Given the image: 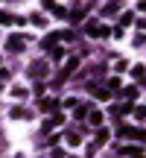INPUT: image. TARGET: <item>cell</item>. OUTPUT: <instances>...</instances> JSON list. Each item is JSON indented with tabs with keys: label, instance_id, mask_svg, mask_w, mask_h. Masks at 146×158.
Segmentation results:
<instances>
[{
	"label": "cell",
	"instance_id": "21",
	"mask_svg": "<svg viewBox=\"0 0 146 158\" xmlns=\"http://www.w3.org/2000/svg\"><path fill=\"white\" fill-rule=\"evenodd\" d=\"M123 94H126V97H129V100H135V97H137V88H126V91H123Z\"/></svg>",
	"mask_w": 146,
	"mask_h": 158
},
{
	"label": "cell",
	"instance_id": "19",
	"mask_svg": "<svg viewBox=\"0 0 146 158\" xmlns=\"http://www.w3.org/2000/svg\"><path fill=\"white\" fill-rule=\"evenodd\" d=\"M12 21H15L12 15H6V12H0V23H12Z\"/></svg>",
	"mask_w": 146,
	"mask_h": 158
},
{
	"label": "cell",
	"instance_id": "11",
	"mask_svg": "<svg viewBox=\"0 0 146 158\" xmlns=\"http://www.w3.org/2000/svg\"><path fill=\"white\" fill-rule=\"evenodd\" d=\"M70 21H73V23L85 21V9H76V12H70Z\"/></svg>",
	"mask_w": 146,
	"mask_h": 158
},
{
	"label": "cell",
	"instance_id": "13",
	"mask_svg": "<svg viewBox=\"0 0 146 158\" xmlns=\"http://www.w3.org/2000/svg\"><path fill=\"white\" fill-rule=\"evenodd\" d=\"M96 27H99V23H96V21H88V23H85V32H88L91 38H94V32H96Z\"/></svg>",
	"mask_w": 146,
	"mask_h": 158
},
{
	"label": "cell",
	"instance_id": "15",
	"mask_svg": "<svg viewBox=\"0 0 146 158\" xmlns=\"http://www.w3.org/2000/svg\"><path fill=\"white\" fill-rule=\"evenodd\" d=\"M105 35H108V27H102V23H99L96 32H94V38H105Z\"/></svg>",
	"mask_w": 146,
	"mask_h": 158
},
{
	"label": "cell",
	"instance_id": "8",
	"mask_svg": "<svg viewBox=\"0 0 146 158\" xmlns=\"http://www.w3.org/2000/svg\"><path fill=\"white\" fill-rule=\"evenodd\" d=\"M79 141H82L79 132H67V143H70V147H79Z\"/></svg>",
	"mask_w": 146,
	"mask_h": 158
},
{
	"label": "cell",
	"instance_id": "5",
	"mask_svg": "<svg viewBox=\"0 0 146 158\" xmlns=\"http://www.w3.org/2000/svg\"><path fill=\"white\" fill-rule=\"evenodd\" d=\"M91 91H94L99 100H108V97H111V91H108V88H96V85H91Z\"/></svg>",
	"mask_w": 146,
	"mask_h": 158
},
{
	"label": "cell",
	"instance_id": "18",
	"mask_svg": "<svg viewBox=\"0 0 146 158\" xmlns=\"http://www.w3.org/2000/svg\"><path fill=\"white\" fill-rule=\"evenodd\" d=\"M120 88V79H108V91H117Z\"/></svg>",
	"mask_w": 146,
	"mask_h": 158
},
{
	"label": "cell",
	"instance_id": "1",
	"mask_svg": "<svg viewBox=\"0 0 146 158\" xmlns=\"http://www.w3.org/2000/svg\"><path fill=\"white\" fill-rule=\"evenodd\" d=\"M76 68H79V59L73 56L70 62H67V64H64V68H62V73H59V79H56V82H64V79H67V76H70V73H73V70H76Z\"/></svg>",
	"mask_w": 146,
	"mask_h": 158
},
{
	"label": "cell",
	"instance_id": "9",
	"mask_svg": "<svg viewBox=\"0 0 146 158\" xmlns=\"http://www.w3.org/2000/svg\"><path fill=\"white\" fill-rule=\"evenodd\" d=\"M88 120H91L94 126H99V123H102V111H88Z\"/></svg>",
	"mask_w": 146,
	"mask_h": 158
},
{
	"label": "cell",
	"instance_id": "20",
	"mask_svg": "<svg viewBox=\"0 0 146 158\" xmlns=\"http://www.w3.org/2000/svg\"><path fill=\"white\" fill-rule=\"evenodd\" d=\"M132 21H135V15H132V12H126V15H123V21H120V23L126 27V23H132Z\"/></svg>",
	"mask_w": 146,
	"mask_h": 158
},
{
	"label": "cell",
	"instance_id": "12",
	"mask_svg": "<svg viewBox=\"0 0 146 158\" xmlns=\"http://www.w3.org/2000/svg\"><path fill=\"white\" fill-rule=\"evenodd\" d=\"M132 111H135V117H137V120H146V106H135Z\"/></svg>",
	"mask_w": 146,
	"mask_h": 158
},
{
	"label": "cell",
	"instance_id": "17",
	"mask_svg": "<svg viewBox=\"0 0 146 158\" xmlns=\"http://www.w3.org/2000/svg\"><path fill=\"white\" fill-rule=\"evenodd\" d=\"M44 68H47V64H41V62H38V64H32V73H35V76H41V73H44Z\"/></svg>",
	"mask_w": 146,
	"mask_h": 158
},
{
	"label": "cell",
	"instance_id": "4",
	"mask_svg": "<svg viewBox=\"0 0 146 158\" xmlns=\"http://www.w3.org/2000/svg\"><path fill=\"white\" fill-rule=\"evenodd\" d=\"M6 44H9V50H21V47H23V35H12Z\"/></svg>",
	"mask_w": 146,
	"mask_h": 158
},
{
	"label": "cell",
	"instance_id": "22",
	"mask_svg": "<svg viewBox=\"0 0 146 158\" xmlns=\"http://www.w3.org/2000/svg\"><path fill=\"white\" fill-rule=\"evenodd\" d=\"M88 114V106H76V117H85Z\"/></svg>",
	"mask_w": 146,
	"mask_h": 158
},
{
	"label": "cell",
	"instance_id": "6",
	"mask_svg": "<svg viewBox=\"0 0 146 158\" xmlns=\"http://www.w3.org/2000/svg\"><path fill=\"white\" fill-rule=\"evenodd\" d=\"M105 141H108V129H99V132H96V141H94V147H102Z\"/></svg>",
	"mask_w": 146,
	"mask_h": 158
},
{
	"label": "cell",
	"instance_id": "3",
	"mask_svg": "<svg viewBox=\"0 0 146 158\" xmlns=\"http://www.w3.org/2000/svg\"><path fill=\"white\" fill-rule=\"evenodd\" d=\"M120 155H126V158H143V149L140 147H123Z\"/></svg>",
	"mask_w": 146,
	"mask_h": 158
},
{
	"label": "cell",
	"instance_id": "10",
	"mask_svg": "<svg viewBox=\"0 0 146 158\" xmlns=\"http://www.w3.org/2000/svg\"><path fill=\"white\" fill-rule=\"evenodd\" d=\"M56 41H59V35H56V32H50V35L44 38V50H50V47L56 44Z\"/></svg>",
	"mask_w": 146,
	"mask_h": 158
},
{
	"label": "cell",
	"instance_id": "16",
	"mask_svg": "<svg viewBox=\"0 0 146 158\" xmlns=\"http://www.w3.org/2000/svg\"><path fill=\"white\" fill-rule=\"evenodd\" d=\"M26 114H29V111H26V108H21V106L12 108V117H26Z\"/></svg>",
	"mask_w": 146,
	"mask_h": 158
},
{
	"label": "cell",
	"instance_id": "14",
	"mask_svg": "<svg viewBox=\"0 0 146 158\" xmlns=\"http://www.w3.org/2000/svg\"><path fill=\"white\" fill-rule=\"evenodd\" d=\"M114 12H117V3H114V0H111V3H105V9H102V15H114Z\"/></svg>",
	"mask_w": 146,
	"mask_h": 158
},
{
	"label": "cell",
	"instance_id": "7",
	"mask_svg": "<svg viewBox=\"0 0 146 158\" xmlns=\"http://www.w3.org/2000/svg\"><path fill=\"white\" fill-rule=\"evenodd\" d=\"M50 59H53V62H62V59H64V50H62V47H53V50H50Z\"/></svg>",
	"mask_w": 146,
	"mask_h": 158
},
{
	"label": "cell",
	"instance_id": "2",
	"mask_svg": "<svg viewBox=\"0 0 146 158\" xmlns=\"http://www.w3.org/2000/svg\"><path fill=\"white\" fill-rule=\"evenodd\" d=\"M38 108H41V111H47V114H56V111H59V100H53V97H44Z\"/></svg>",
	"mask_w": 146,
	"mask_h": 158
}]
</instances>
